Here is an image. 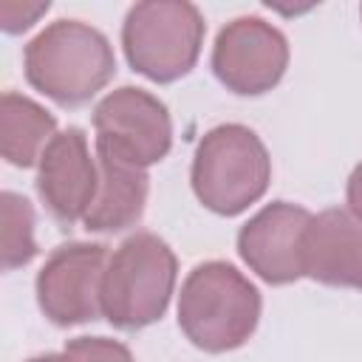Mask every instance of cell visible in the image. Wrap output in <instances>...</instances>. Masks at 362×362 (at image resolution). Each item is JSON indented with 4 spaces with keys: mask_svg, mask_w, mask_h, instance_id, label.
Masks as SVG:
<instances>
[{
    "mask_svg": "<svg viewBox=\"0 0 362 362\" xmlns=\"http://www.w3.org/2000/svg\"><path fill=\"white\" fill-rule=\"evenodd\" d=\"M23 71L34 90L62 107L90 102L116 74L107 37L82 20H54L23 51Z\"/></svg>",
    "mask_w": 362,
    "mask_h": 362,
    "instance_id": "1",
    "label": "cell"
},
{
    "mask_svg": "<svg viewBox=\"0 0 362 362\" xmlns=\"http://www.w3.org/2000/svg\"><path fill=\"white\" fill-rule=\"evenodd\" d=\"M263 300L257 286L226 260L198 263L178 294V328L206 354L240 348L257 328Z\"/></svg>",
    "mask_w": 362,
    "mask_h": 362,
    "instance_id": "2",
    "label": "cell"
},
{
    "mask_svg": "<svg viewBox=\"0 0 362 362\" xmlns=\"http://www.w3.org/2000/svg\"><path fill=\"white\" fill-rule=\"evenodd\" d=\"M178 260L156 232L124 238L105 266L102 317L119 331H141L158 322L175 291Z\"/></svg>",
    "mask_w": 362,
    "mask_h": 362,
    "instance_id": "3",
    "label": "cell"
},
{
    "mask_svg": "<svg viewBox=\"0 0 362 362\" xmlns=\"http://www.w3.org/2000/svg\"><path fill=\"white\" fill-rule=\"evenodd\" d=\"M195 198L215 215L232 218L260 201L272 181V158L260 136L238 122L218 124L201 136L192 170Z\"/></svg>",
    "mask_w": 362,
    "mask_h": 362,
    "instance_id": "4",
    "label": "cell"
},
{
    "mask_svg": "<svg viewBox=\"0 0 362 362\" xmlns=\"http://www.w3.org/2000/svg\"><path fill=\"white\" fill-rule=\"evenodd\" d=\"M204 34L206 23L195 3L141 0L124 14L122 48L136 74L170 85L195 68Z\"/></svg>",
    "mask_w": 362,
    "mask_h": 362,
    "instance_id": "5",
    "label": "cell"
},
{
    "mask_svg": "<svg viewBox=\"0 0 362 362\" xmlns=\"http://www.w3.org/2000/svg\"><path fill=\"white\" fill-rule=\"evenodd\" d=\"M96 150L133 167H153L173 147V119L167 105L144 88L122 85L93 107Z\"/></svg>",
    "mask_w": 362,
    "mask_h": 362,
    "instance_id": "6",
    "label": "cell"
},
{
    "mask_svg": "<svg viewBox=\"0 0 362 362\" xmlns=\"http://www.w3.org/2000/svg\"><path fill=\"white\" fill-rule=\"evenodd\" d=\"M107 246L102 243H62L37 272V305L59 328L85 325L102 317V280L107 266Z\"/></svg>",
    "mask_w": 362,
    "mask_h": 362,
    "instance_id": "7",
    "label": "cell"
},
{
    "mask_svg": "<svg viewBox=\"0 0 362 362\" xmlns=\"http://www.w3.org/2000/svg\"><path fill=\"white\" fill-rule=\"evenodd\" d=\"M209 65L226 90L260 96L283 79L288 68V40L263 17H235L218 31Z\"/></svg>",
    "mask_w": 362,
    "mask_h": 362,
    "instance_id": "8",
    "label": "cell"
},
{
    "mask_svg": "<svg viewBox=\"0 0 362 362\" xmlns=\"http://www.w3.org/2000/svg\"><path fill=\"white\" fill-rule=\"evenodd\" d=\"M311 212L291 201H272L238 232L240 260L269 286H288L303 277V235Z\"/></svg>",
    "mask_w": 362,
    "mask_h": 362,
    "instance_id": "9",
    "label": "cell"
},
{
    "mask_svg": "<svg viewBox=\"0 0 362 362\" xmlns=\"http://www.w3.org/2000/svg\"><path fill=\"white\" fill-rule=\"evenodd\" d=\"M96 189L99 161L90 156L88 136L79 127H65L37 164V192L42 204L62 229H71L90 209Z\"/></svg>",
    "mask_w": 362,
    "mask_h": 362,
    "instance_id": "10",
    "label": "cell"
},
{
    "mask_svg": "<svg viewBox=\"0 0 362 362\" xmlns=\"http://www.w3.org/2000/svg\"><path fill=\"white\" fill-rule=\"evenodd\" d=\"M303 277L362 291V221L348 209L311 215L303 235Z\"/></svg>",
    "mask_w": 362,
    "mask_h": 362,
    "instance_id": "11",
    "label": "cell"
},
{
    "mask_svg": "<svg viewBox=\"0 0 362 362\" xmlns=\"http://www.w3.org/2000/svg\"><path fill=\"white\" fill-rule=\"evenodd\" d=\"M96 161H99V189L90 209L82 218V226L99 235L124 232L136 226L144 215L150 175L147 170L124 164L99 150H96Z\"/></svg>",
    "mask_w": 362,
    "mask_h": 362,
    "instance_id": "12",
    "label": "cell"
},
{
    "mask_svg": "<svg viewBox=\"0 0 362 362\" xmlns=\"http://www.w3.org/2000/svg\"><path fill=\"white\" fill-rule=\"evenodd\" d=\"M57 136V119L31 96L6 90L0 99V153L11 167L40 164Z\"/></svg>",
    "mask_w": 362,
    "mask_h": 362,
    "instance_id": "13",
    "label": "cell"
},
{
    "mask_svg": "<svg viewBox=\"0 0 362 362\" xmlns=\"http://www.w3.org/2000/svg\"><path fill=\"white\" fill-rule=\"evenodd\" d=\"M0 212H3V246H0V263L3 272H14L37 257V240H34V206L25 195L6 189L0 195Z\"/></svg>",
    "mask_w": 362,
    "mask_h": 362,
    "instance_id": "14",
    "label": "cell"
},
{
    "mask_svg": "<svg viewBox=\"0 0 362 362\" xmlns=\"http://www.w3.org/2000/svg\"><path fill=\"white\" fill-rule=\"evenodd\" d=\"M62 351L71 362H136L124 342L107 337H76Z\"/></svg>",
    "mask_w": 362,
    "mask_h": 362,
    "instance_id": "15",
    "label": "cell"
},
{
    "mask_svg": "<svg viewBox=\"0 0 362 362\" xmlns=\"http://www.w3.org/2000/svg\"><path fill=\"white\" fill-rule=\"evenodd\" d=\"M48 8H51L48 0H40V3L3 0V3H0V25H3V31H8V34L28 31V28H31Z\"/></svg>",
    "mask_w": 362,
    "mask_h": 362,
    "instance_id": "16",
    "label": "cell"
},
{
    "mask_svg": "<svg viewBox=\"0 0 362 362\" xmlns=\"http://www.w3.org/2000/svg\"><path fill=\"white\" fill-rule=\"evenodd\" d=\"M345 201H348V212L362 221V161L354 167V173L348 175V184H345Z\"/></svg>",
    "mask_w": 362,
    "mask_h": 362,
    "instance_id": "17",
    "label": "cell"
},
{
    "mask_svg": "<svg viewBox=\"0 0 362 362\" xmlns=\"http://www.w3.org/2000/svg\"><path fill=\"white\" fill-rule=\"evenodd\" d=\"M25 362H71V359H68L65 351H62V354H40V356H31V359H25Z\"/></svg>",
    "mask_w": 362,
    "mask_h": 362,
    "instance_id": "18",
    "label": "cell"
},
{
    "mask_svg": "<svg viewBox=\"0 0 362 362\" xmlns=\"http://www.w3.org/2000/svg\"><path fill=\"white\" fill-rule=\"evenodd\" d=\"M359 17H362V6H359Z\"/></svg>",
    "mask_w": 362,
    "mask_h": 362,
    "instance_id": "19",
    "label": "cell"
}]
</instances>
